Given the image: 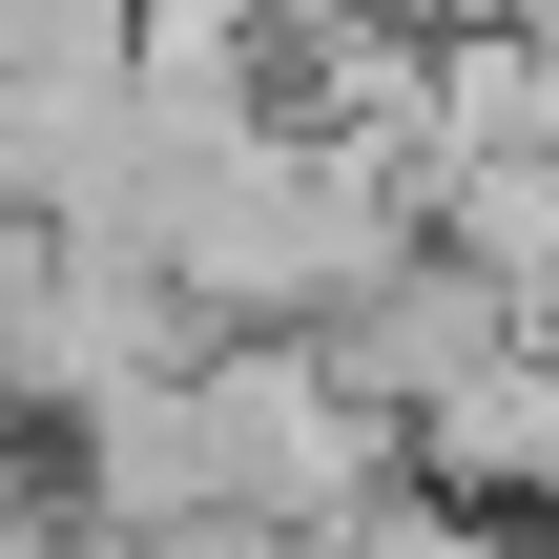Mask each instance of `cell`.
I'll return each mask as SVG.
<instances>
[{
    "label": "cell",
    "instance_id": "6da1fadb",
    "mask_svg": "<svg viewBox=\"0 0 559 559\" xmlns=\"http://www.w3.org/2000/svg\"><path fill=\"white\" fill-rule=\"evenodd\" d=\"M394 477L415 498H456V519H559V353H477L456 394H415L394 415Z\"/></svg>",
    "mask_w": 559,
    "mask_h": 559
}]
</instances>
